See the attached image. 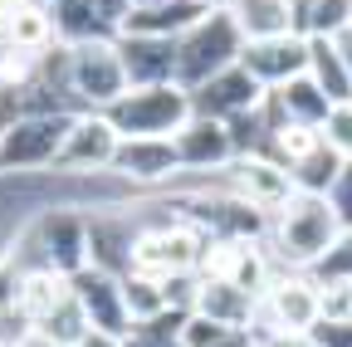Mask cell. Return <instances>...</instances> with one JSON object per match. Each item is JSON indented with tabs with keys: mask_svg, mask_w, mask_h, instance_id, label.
<instances>
[{
	"mask_svg": "<svg viewBox=\"0 0 352 347\" xmlns=\"http://www.w3.org/2000/svg\"><path fill=\"white\" fill-rule=\"evenodd\" d=\"M342 221H338V210L328 196H308L298 191L279 215H270V254H274V265L279 269H308L314 274L323 259L338 249L342 240Z\"/></svg>",
	"mask_w": 352,
	"mask_h": 347,
	"instance_id": "1",
	"label": "cell"
},
{
	"mask_svg": "<svg viewBox=\"0 0 352 347\" xmlns=\"http://www.w3.org/2000/svg\"><path fill=\"white\" fill-rule=\"evenodd\" d=\"M245 54V34L226 10H206L182 39H176V89L196 93L215 74L235 69Z\"/></svg>",
	"mask_w": 352,
	"mask_h": 347,
	"instance_id": "2",
	"label": "cell"
},
{
	"mask_svg": "<svg viewBox=\"0 0 352 347\" xmlns=\"http://www.w3.org/2000/svg\"><path fill=\"white\" fill-rule=\"evenodd\" d=\"M15 245L34 249V269H59L74 279L78 269H88V215L50 205L15 230Z\"/></svg>",
	"mask_w": 352,
	"mask_h": 347,
	"instance_id": "3",
	"label": "cell"
},
{
	"mask_svg": "<svg viewBox=\"0 0 352 347\" xmlns=\"http://www.w3.org/2000/svg\"><path fill=\"white\" fill-rule=\"evenodd\" d=\"M78 113H25L0 133V177H34L44 166H59L69 127Z\"/></svg>",
	"mask_w": 352,
	"mask_h": 347,
	"instance_id": "4",
	"label": "cell"
},
{
	"mask_svg": "<svg viewBox=\"0 0 352 347\" xmlns=\"http://www.w3.org/2000/svg\"><path fill=\"white\" fill-rule=\"evenodd\" d=\"M196 117L191 93L176 89V83H157V89H127L113 108L108 122L122 137H176L182 127Z\"/></svg>",
	"mask_w": 352,
	"mask_h": 347,
	"instance_id": "5",
	"label": "cell"
},
{
	"mask_svg": "<svg viewBox=\"0 0 352 347\" xmlns=\"http://www.w3.org/2000/svg\"><path fill=\"white\" fill-rule=\"evenodd\" d=\"M210 235L196 230L191 221H166L152 230H138L132 240V274H152V279H182V274H201Z\"/></svg>",
	"mask_w": 352,
	"mask_h": 347,
	"instance_id": "6",
	"label": "cell"
},
{
	"mask_svg": "<svg viewBox=\"0 0 352 347\" xmlns=\"http://www.w3.org/2000/svg\"><path fill=\"white\" fill-rule=\"evenodd\" d=\"M69 78H74V98L83 113H108L132 83L118 54V34L108 39H88V45H69Z\"/></svg>",
	"mask_w": 352,
	"mask_h": 347,
	"instance_id": "7",
	"label": "cell"
},
{
	"mask_svg": "<svg viewBox=\"0 0 352 347\" xmlns=\"http://www.w3.org/2000/svg\"><path fill=\"white\" fill-rule=\"evenodd\" d=\"M323 318L318 309V279L308 269H279L270 293L259 298V313L250 323V333H270V337H289V333H314V323Z\"/></svg>",
	"mask_w": 352,
	"mask_h": 347,
	"instance_id": "8",
	"label": "cell"
},
{
	"mask_svg": "<svg viewBox=\"0 0 352 347\" xmlns=\"http://www.w3.org/2000/svg\"><path fill=\"white\" fill-rule=\"evenodd\" d=\"M201 274L206 279H230L250 298H264L274 274H279V265H274V254H270L264 240H210L206 259H201Z\"/></svg>",
	"mask_w": 352,
	"mask_h": 347,
	"instance_id": "9",
	"label": "cell"
},
{
	"mask_svg": "<svg viewBox=\"0 0 352 347\" xmlns=\"http://www.w3.org/2000/svg\"><path fill=\"white\" fill-rule=\"evenodd\" d=\"M226 186L240 196V201H250L254 210H264V215H279L294 196H298V186H294V171L284 166V161H274V157H264V152H250V157H235L230 166H226Z\"/></svg>",
	"mask_w": 352,
	"mask_h": 347,
	"instance_id": "10",
	"label": "cell"
},
{
	"mask_svg": "<svg viewBox=\"0 0 352 347\" xmlns=\"http://www.w3.org/2000/svg\"><path fill=\"white\" fill-rule=\"evenodd\" d=\"M122 147V133L108 122V113H78L69 127V142L59 152V171L69 177H98V171H113Z\"/></svg>",
	"mask_w": 352,
	"mask_h": 347,
	"instance_id": "11",
	"label": "cell"
},
{
	"mask_svg": "<svg viewBox=\"0 0 352 347\" xmlns=\"http://www.w3.org/2000/svg\"><path fill=\"white\" fill-rule=\"evenodd\" d=\"M74 298L78 309L88 313V328L94 333H113V337H127L132 333V318H127V298H122V279L108 274V269H78L74 274Z\"/></svg>",
	"mask_w": 352,
	"mask_h": 347,
	"instance_id": "12",
	"label": "cell"
},
{
	"mask_svg": "<svg viewBox=\"0 0 352 347\" xmlns=\"http://www.w3.org/2000/svg\"><path fill=\"white\" fill-rule=\"evenodd\" d=\"M240 64L264 83V89H284L289 78L308 74V34H270V39H245Z\"/></svg>",
	"mask_w": 352,
	"mask_h": 347,
	"instance_id": "13",
	"label": "cell"
},
{
	"mask_svg": "<svg viewBox=\"0 0 352 347\" xmlns=\"http://www.w3.org/2000/svg\"><path fill=\"white\" fill-rule=\"evenodd\" d=\"M264 98H270V89H264V83H259L245 64H235V69H226V74H215L210 83H201V89L191 93V108H196L201 117L230 122V117H240V113L264 108Z\"/></svg>",
	"mask_w": 352,
	"mask_h": 347,
	"instance_id": "14",
	"label": "cell"
},
{
	"mask_svg": "<svg viewBox=\"0 0 352 347\" xmlns=\"http://www.w3.org/2000/svg\"><path fill=\"white\" fill-rule=\"evenodd\" d=\"M113 171L127 186H162V181H176L182 157H176L171 137H122Z\"/></svg>",
	"mask_w": 352,
	"mask_h": 347,
	"instance_id": "15",
	"label": "cell"
},
{
	"mask_svg": "<svg viewBox=\"0 0 352 347\" xmlns=\"http://www.w3.org/2000/svg\"><path fill=\"white\" fill-rule=\"evenodd\" d=\"M171 142H176V157H182V171H226L235 161L230 127L220 117H201L196 113Z\"/></svg>",
	"mask_w": 352,
	"mask_h": 347,
	"instance_id": "16",
	"label": "cell"
},
{
	"mask_svg": "<svg viewBox=\"0 0 352 347\" xmlns=\"http://www.w3.org/2000/svg\"><path fill=\"white\" fill-rule=\"evenodd\" d=\"M118 54L127 69L132 89H157V83H176V39L157 34H118Z\"/></svg>",
	"mask_w": 352,
	"mask_h": 347,
	"instance_id": "17",
	"label": "cell"
},
{
	"mask_svg": "<svg viewBox=\"0 0 352 347\" xmlns=\"http://www.w3.org/2000/svg\"><path fill=\"white\" fill-rule=\"evenodd\" d=\"M132 240H138V230H132V221L122 210L88 215V265L94 269H108V274L127 279L132 274Z\"/></svg>",
	"mask_w": 352,
	"mask_h": 347,
	"instance_id": "18",
	"label": "cell"
},
{
	"mask_svg": "<svg viewBox=\"0 0 352 347\" xmlns=\"http://www.w3.org/2000/svg\"><path fill=\"white\" fill-rule=\"evenodd\" d=\"M201 15H206V5H196V0H132V10H127V20L118 25V34L182 39Z\"/></svg>",
	"mask_w": 352,
	"mask_h": 347,
	"instance_id": "19",
	"label": "cell"
},
{
	"mask_svg": "<svg viewBox=\"0 0 352 347\" xmlns=\"http://www.w3.org/2000/svg\"><path fill=\"white\" fill-rule=\"evenodd\" d=\"M333 98L318 89L308 74H298V78H289L284 89H274L270 98H264V113H270V127L274 122H303V127H323L328 117H333Z\"/></svg>",
	"mask_w": 352,
	"mask_h": 347,
	"instance_id": "20",
	"label": "cell"
},
{
	"mask_svg": "<svg viewBox=\"0 0 352 347\" xmlns=\"http://www.w3.org/2000/svg\"><path fill=\"white\" fill-rule=\"evenodd\" d=\"M196 313L210 318V323H226L235 333H250V323L259 313V298H250L230 279H206L201 274V284H196Z\"/></svg>",
	"mask_w": 352,
	"mask_h": 347,
	"instance_id": "21",
	"label": "cell"
},
{
	"mask_svg": "<svg viewBox=\"0 0 352 347\" xmlns=\"http://www.w3.org/2000/svg\"><path fill=\"white\" fill-rule=\"evenodd\" d=\"M226 10L245 39H270V34H294L298 15H294V0H226Z\"/></svg>",
	"mask_w": 352,
	"mask_h": 347,
	"instance_id": "22",
	"label": "cell"
},
{
	"mask_svg": "<svg viewBox=\"0 0 352 347\" xmlns=\"http://www.w3.org/2000/svg\"><path fill=\"white\" fill-rule=\"evenodd\" d=\"M74 298V279L69 274H59V269H30L25 274V289H20V318L34 328V323H44L59 303H69Z\"/></svg>",
	"mask_w": 352,
	"mask_h": 347,
	"instance_id": "23",
	"label": "cell"
},
{
	"mask_svg": "<svg viewBox=\"0 0 352 347\" xmlns=\"http://www.w3.org/2000/svg\"><path fill=\"white\" fill-rule=\"evenodd\" d=\"M44 10H50V20H54V39H59V45H88V39L118 34L98 15L94 0H54V5H44Z\"/></svg>",
	"mask_w": 352,
	"mask_h": 347,
	"instance_id": "24",
	"label": "cell"
},
{
	"mask_svg": "<svg viewBox=\"0 0 352 347\" xmlns=\"http://www.w3.org/2000/svg\"><path fill=\"white\" fill-rule=\"evenodd\" d=\"M308 78H314L333 103H352V74L338 59L333 39H323V34H308Z\"/></svg>",
	"mask_w": 352,
	"mask_h": 347,
	"instance_id": "25",
	"label": "cell"
},
{
	"mask_svg": "<svg viewBox=\"0 0 352 347\" xmlns=\"http://www.w3.org/2000/svg\"><path fill=\"white\" fill-rule=\"evenodd\" d=\"M342 166H347V157L323 137L314 152H308L298 166H289V171H294V186H298V191H308V196H328V191H333V181L342 177Z\"/></svg>",
	"mask_w": 352,
	"mask_h": 347,
	"instance_id": "26",
	"label": "cell"
},
{
	"mask_svg": "<svg viewBox=\"0 0 352 347\" xmlns=\"http://www.w3.org/2000/svg\"><path fill=\"white\" fill-rule=\"evenodd\" d=\"M6 45L15 49H50L54 45V20L44 5H20L6 15Z\"/></svg>",
	"mask_w": 352,
	"mask_h": 347,
	"instance_id": "27",
	"label": "cell"
},
{
	"mask_svg": "<svg viewBox=\"0 0 352 347\" xmlns=\"http://www.w3.org/2000/svg\"><path fill=\"white\" fill-rule=\"evenodd\" d=\"M122 298H127V318L132 328L138 323H152L162 318L171 303H166V279H152V274H127L122 279Z\"/></svg>",
	"mask_w": 352,
	"mask_h": 347,
	"instance_id": "28",
	"label": "cell"
},
{
	"mask_svg": "<svg viewBox=\"0 0 352 347\" xmlns=\"http://www.w3.org/2000/svg\"><path fill=\"white\" fill-rule=\"evenodd\" d=\"M34 333L54 337V342H64V347H78L94 328H88V313L78 309V298H69V303H59V309L44 318V323H34Z\"/></svg>",
	"mask_w": 352,
	"mask_h": 347,
	"instance_id": "29",
	"label": "cell"
},
{
	"mask_svg": "<svg viewBox=\"0 0 352 347\" xmlns=\"http://www.w3.org/2000/svg\"><path fill=\"white\" fill-rule=\"evenodd\" d=\"M318 309H323V323H352V274L318 279Z\"/></svg>",
	"mask_w": 352,
	"mask_h": 347,
	"instance_id": "30",
	"label": "cell"
},
{
	"mask_svg": "<svg viewBox=\"0 0 352 347\" xmlns=\"http://www.w3.org/2000/svg\"><path fill=\"white\" fill-rule=\"evenodd\" d=\"M235 337H240L235 328L210 323V318H201V313H191V323L182 328V347H230Z\"/></svg>",
	"mask_w": 352,
	"mask_h": 347,
	"instance_id": "31",
	"label": "cell"
},
{
	"mask_svg": "<svg viewBox=\"0 0 352 347\" xmlns=\"http://www.w3.org/2000/svg\"><path fill=\"white\" fill-rule=\"evenodd\" d=\"M323 137L352 161V103H338V108H333V117L323 122Z\"/></svg>",
	"mask_w": 352,
	"mask_h": 347,
	"instance_id": "32",
	"label": "cell"
},
{
	"mask_svg": "<svg viewBox=\"0 0 352 347\" xmlns=\"http://www.w3.org/2000/svg\"><path fill=\"white\" fill-rule=\"evenodd\" d=\"M328 201H333V210H338V221H342V230H352V161L342 166V177L333 181Z\"/></svg>",
	"mask_w": 352,
	"mask_h": 347,
	"instance_id": "33",
	"label": "cell"
},
{
	"mask_svg": "<svg viewBox=\"0 0 352 347\" xmlns=\"http://www.w3.org/2000/svg\"><path fill=\"white\" fill-rule=\"evenodd\" d=\"M254 337H264V347H318V342H314V333H289V337H270V333H254Z\"/></svg>",
	"mask_w": 352,
	"mask_h": 347,
	"instance_id": "34",
	"label": "cell"
},
{
	"mask_svg": "<svg viewBox=\"0 0 352 347\" xmlns=\"http://www.w3.org/2000/svg\"><path fill=\"white\" fill-rule=\"evenodd\" d=\"M333 49H338V59H342V64H347V74H352V25L333 34Z\"/></svg>",
	"mask_w": 352,
	"mask_h": 347,
	"instance_id": "35",
	"label": "cell"
},
{
	"mask_svg": "<svg viewBox=\"0 0 352 347\" xmlns=\"http://www.w3.org/2000/svg\"><path fill=\"white\" fill-rule=\"evenodd\" d=\"M78 347H122V337H113V333H88Z\"/></svg>",
	"mask_w": 352,
	"mask_h": 347,
	"instance_id": "36",
	"label": "cell"
},
{
	"mask_svg": "<svg viewBox=\"0 0 352 347\" xmlns=\"http://www.w3.org/2000/svg\"><path fill=\"white\" fill-rule=\"evenodd\" d=\"M15 347H64V342H54V337H44V333H34V328H30Z\"/></svg>",
	"mask_w": 352,
	"mask_h": 347,
	"instance_id": "37",
	"label": "cell"
},
{
	"mask_svg": "<svg viewBox=\"0 0 352 347\" xmlns=\"http://www.w3.org/2000/svg\"><path fill=\"white\" fill-rule=\"evenodd\" d=\"M20 5H39V0H0V10H6V15H10V10H20Z\"/></svg>",
	"mask_w": 352,
	"mask_h": 347,
	"instance_id": "38",
	"label": "cell"
},
{
	"mask_svg": "<svg viewBox=\"0 0 352 347\" xmlns=\"http://www.w3.org/2000/svg\"><path fill=\"white\" fill-rule=\"evenodd\" d=\"M0 89H6V45H0Z\"/></svg>",
	"mask_w": 352,
	"mask_h": 347,
	"instance_id": "39",
	"label": "cell"
},
{
	"mask_svg": "<svg viewBox=\"0 0 352 347\" xmlns=\"http://www.w3.org/2000/svg\"><path fill=\"white\" fill-rule=\"evenodd\" d=\"M39 5H54V0H39Z\"/></svg>",
	"mask_w": 352,
	"mask_h": 347,
	"instance_id": "40",
	"label": "cell"
}]
</instances>
